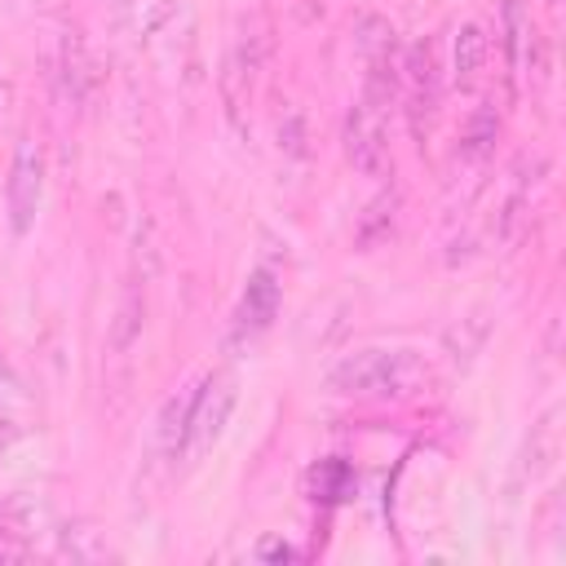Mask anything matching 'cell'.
Returning a JSON list of instances; mask_svg holds the SVG:
<instances>
[{
    "instance_id": "obj_7",
    "label": "cell",
    "mask_w": 566,
    "mask_h": 566,
    "mask_svg": "<svg viewBox=\"0 0 566 566\" xmlns=\"http://www.w3.org/2000/svg\"><path fill=\"white\" fill-rule=\"evenodd\" d=\"M310 500L314 504H345L354 491H358V473H354V464L349 460H340V455H332V460H318L314 469H310Z\"/></svg>"
},
{
    "instance_id": "obj_16",
    "label": "cell",
    "mask_w": 566,
    "mask_h": 566,
    "mask_svg": "<svg viewBox=\"0 0 566 566\" xmlns=\"http://www.w3.org/2000/svg\"><path fill=\"white\" fill-rule=\"evenodd\" d=\"M394 208H398V195L376 199V203L367 208V217L358 221V243H376V239H385V234L394 230Z\"/></svg>"
},
{
    "instance_id": "obj_4",
    "label": "cell",
    "mask_w": 566,
    "mask_h": 566,
    "mask_svg": "<svg viewBox=\"0 0 566 566\" xmlns=\"http://www.w3.org/2000/svg\"><path fill=\"white\" fill-rule=\"evenodd\" d=\"M345 159L363 177H385L389 172V142H385V106L371 97H358L345 115Z\"/></svg>"
},
{
    "instance_id": "obj_12",
    "label": "cell",
    "mask_w": 566,
    "mask_h": 566,
    "mask_svg": "<svg viewBox=\"0 0 566 566\" xmlns=\"http://www.w3.org/2000/svg\"><path fill=\"white\" fill-rule=\"evenodd\" d=\"M142 314H146V301L137 292V283H128L124 296H119V305H115V323H111V349L115 354L133 349V340L142 336Z\"/></svg>"
},
{
    "instance_id": "obj_1",
    "label": "cell",
    "mask_w": 566,
    "mask_h": 566,
    "mask_svg": "<svg viewBox=\"0 0 566 566\" xmlns=\"http://www.w3.org/2000/svg\"><path fill=\"white\" fill-rule=\"evenodd\" d=\"M327 380L349 398H402L420 389L424 363L411 349H354L332 367Z\"/></svg>"
},
{
    "instance_id": "obj_18",
    "label": "cell",
    "mask_w": 566,
    "mask_h": 566,
    "mask_svg": "<svg viewBox=\"0 0 566 566\" xmlns=\"http://www.w3.org/2000/svg\"><path fill=\"white\" fill-rule=\"evenodd\" d=\"M261 557H270V562H292L296 553H292L287 544H279V539H274V544H261Z\"/></svg>"
},
{
    "instance_id": "obj_5",
    "label": "cell",
    "mask_w": 566,
    "mask_h": 566,
    "mask_svg": "<svg viewBox=\"0 0 566 566\" xmlns=\"http://www.w3.org/2000/svg\"><path fill=\"white\" fill-rule=\"evenodd\" d=\"M279 305H283V287L274 279V270H252L248 274V287L239 296V310H234V336H261L274 318H279Z\"/></svg>"
},
{
    "instance_id": "obj_11",
    "label": "cell",
    "mask_w": 566,
    "mask_h": 566,
    "mask_svg": "<svg viewBox=\"0 0 566 566\" xmlns=\"http://www.w3.org/2000/svg\"><path fill=\"white\" fill-rule=\"evenodd\" d=\"M57 80H62V97H66V102H84L88 88H93V62H88V49H84V40H80L75 31L62 40Z\"/></svg>"
},
{
    "instance_id": "obj_3",
    "label": "cell",
    "mask_w": 566,
    "mask_h": 566,
    "mask_svg": "<svg viewBox=\"0 0 566 566\" xmlns=\"http://www.w3.org/2000/svg\"><path fill=\"white\" fill-rule=\"evenodd\" d=\"M44 199V150L35 137H22L9 164V181H4V203H9V226L13 234H27L35 226Z\"/></svg>"
},
{
    "instance_id": "obj_8",
    "label": "cell",
    "mask_w": 566,
    "mask_h": 566,
    "mask_svg": "<svg viewBox=\"0 0 566 566\" xmlns=\"http://www.w3.org/2000/svg\"><path fill=\"white\" fill-rule=\"evenodd\" d=\"M500 31H504V57L513 71L526 66L531 44H535V27H531V9L526 0H504L500 4Z\"/></svg>"
},
{
    "instance_id": "obj_14",
    "label": "cell",
    "mask_w": 566,
    "mask_h": 566,
    "mask_svg": "<svg viewBox=\"0 0 566 566\" xmlns=\"http://www.w3.org/2000/svg\"><path fill=\"white\" fill-rule=\"evenodd\" d=\"M57 553L71 562H102V557H111V544H106V531L66 526V531H57Z\"/></svg>"
},
{
    "instance_id": "obj_15",
    "label": "cell",
    "mask_w": 566,
    "mask_h": 566,
    "mask_svg": "<svg viewBox=\"0 0 566 566\" xmlns=\"http://www.w3.org/2000/svg\"><path fill=\"white\" fill-rule=\"evenodd\" d=\"M190 407H195V389L164 402V411H159V447L164 451H181L186 429H190Z\"/></svg>"
},
{
    "instance_id": "obj_10",
    "label": "cell",
    "mask_w": 566,
    "mask_h": 566,
    "mask_svg": "<svg viewBox=\"0 0 566 566\" xmlns=\"http://www.w3.org/2000/svg\"><path fill=\"white\" fill-rule=\"evenodd\" d=\"M482 62H486V35L478 22H464L455 31V44H451V80L460 88H469L482 75Z\"/></svg>"
},
{
    "instance_id": "obj_13",
    "label": "cell",
    "mask_w": 566,
    "mask_h": 566,
    "mask_svg": "<svg viewBox=\"0 0 566 566\" xmlns=\"http://www.w3.org/2000/svg\"><path fill=\"white\" fill-rule=\"evenodd\" d=\"M495 133H500V119L491 106H478L469 119H464V133H460V155L464 159H486L491 146H495Z\"/></svg>"
},
{
    "instance_id": "obj_17",
    "label": "cell",
    "mask_w": 566,
    "mask_h": 566,
    "mask_svg": "<svg viewBox=\"0 0 566 566\" xmlns=\"http://www.w3.org/2000/svg\"><path fill=\"white\" fill-rule=\"evenodd\" d=\"M18 398H22V385H18L13 367L0 358V407H9V402H18Z\"/></svg>"
},
{
    "instance_id": "obj_9",
    "label": "cell",
    "mask_w": 566,
    "mask_h": 566,
    "mask_svg": "<svg viewBox=\"0 0 566 566\" xmlns=\"http://www.w3.org/2000/svg\"><path fill=\"white\" fill-rule=\"evenodd\" d=\"M354 49H358V57H363L367 66H394L398 35H394V27H389L385 18L363 13V18L354 22Z\"/></svg>"
},
{
    "instance_id": "obj_6",
    "label": "cell",
    "mask_w": 566,
    "mask_h": 566,
    "mask_svg": "<svg viewBox=\"0 0 566 566\" xmlns=\"http://www.w3.org/2000/svg\"><path fill=\"white\" fill-rule=\"evenodd\" d=\"M40 526H44V509L31 495L0 500V544H9V553H27V544L40 535Z\"/></svg>"
},
{
    "instance_id": "obj_2",
    "label": "cell",
    "mask_w": 566,
    "mask_h": 566,
    "mask_svg": "<svg viewBox=\"0 0 566 566\" xmlns=\"http://www.w3.org/2000/svg\"><path fill=\"white\" fill-rule=\"evenodd\" d=\"M234 402H239L234 371H212V376L199 380L195 407H190V429H186V442H181L186 460H203L221 442V433H226V424L234 416Z\"/></svg>"
}]
</instances>
